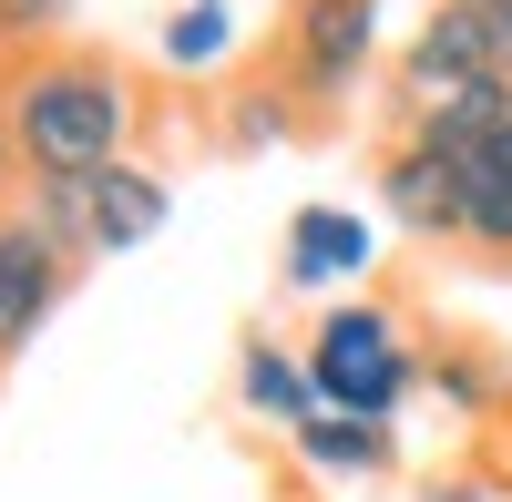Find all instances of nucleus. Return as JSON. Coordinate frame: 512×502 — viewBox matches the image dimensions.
<instances>
[{"mask_svg":"<svg viewBox=\"0 0 512 502\" xmlns=\"http://www.w3.org/2000/svg\"><path fill=\"white\" fill-rule=\"evenodd\" d=\"M0 113H11V154L41 185H93L103 164H123L134 82H123L113 62H31Z\"/></svg>","mask_w":512,"mask_h":502,"instance_id":"obj_1","label":"nucleus"},{"mask_svg":"<svg viewBox=\"0 0 512 502\" xmlns=\"http://www.w3.org/2000/svg\"><path fill=\"white\" fill-rule=\"evenodd\" d=\"M420 144H431L461 175V236H482L512 257V82H482L461 103L420 113Z\"/></svg>","mask_w":512,"mask_h":502,"instance_id":"obj_2","label":"nucleus"},{"mask_svg":"<svg viewBox=\"0 0 512 502\" xmlns=\"http://www.w3.org/2000/svg\"><path fill=\"white\" fill-rule=\"evenodd\" d=\"M369 31H379V0H297V41H287L297 93H349L369 72Z\"/></svg>","mask_w":512,"mask_h":502,"instance_id":"obj_3","label":"nucleus"},{"mask_svg":"<svg viewBox=\"0 0 512 502\" xmlns=\"http://www.w3.org/2000/svg\"><path fill=\"white\" fill-rule=\"evenodd\" d=\"M482 82H502V52H492V31L472 0H441L431 31L410 41V93L420 103H461V93H482Z\"/></svg>","mask_w":512,"mask_h":502,"instance_id":"obj_4","label":"nucleus"},{"mask_svg":"<svg viewBox=\"0 0 512 502\" xmlns=\"http://www.w3.org/2000/svg\"><path fill=\"white\" fill-rule=\"evenodd\" d=\"M164 216H175V195H164L154 175H134V164H103V175L82 185V246H103V257L164 236Z\"/></svg>","mask_w":512,"mask_h":502,"instance_id":"obj_5","label":"nucleus"},{"mask_svg":"<svg viewBox=\"0 0 512 502\" xmlns=\"http://www.w3.org/2000/svg\"><path fill=\"white\" fill-rule=\"evenodd\" d=\"M52 287H62V246L41 226H0V359L52 318Z\"/></svg>","mask_w":512,"mask_h":502,"instance_id":"obj_6","label":"nucleus"},{"mask_svg":"<svg viewBox=\"0 0 512 502\" xmlns=\"http://www.w3.org/2000/svg\"><path fill=\"white\" fill-rule=\"evenodd\" d=\"M379 236L369 216H349V205H308V216L287 226V287H338V277H369Z\"/></svg>","mask_w":512,"mask_h":502,"instance_id":"obj_7","label":"nucleus"},{"mask_svg":"<svg viewBox=\"0 0 512 502\" xmlns=\"http://www.w3.org/2000/svg\"><path fill=\"white\" fill-rule=\"evenodd\" d=\"M379 195L400 205V226H420V236H461V175H451L431 144H400L390 164H379Z\"/></svg>","mask_w":512,"mask_h":502,"instance_id":"obj_8","label":"nucleus"},{"mask_svg":"<svg viewBox=\"0 0 512 502\" xmlns=\"http://www.w3.org/2000/svg\"><path fill=\"white\" fill-rule=\"evenodd\" d=\"M297 462L349 482V472H390V421H349V410H318L308 431H297Z\"/></svg>","mask_w":512,"mask_h":502,"instance_id":"obj_9","label":"nucleus"},{"mask_svg":"<svg viewBox=\"0 0 512 502\" xmlns=\"http://www.w3.org/2000/svg\"><path fill=\"white\" fill-rule=\"evenodd\" d=\"M400 339H390V318L379 308H328V328H318V390H338V380H359V369H379Z\"/></svg>","mask_w":512,"mask_h":502,"instance_id":"obj_10","label":"nucleus"},{"mask_svg":"<svg viewBox=\"0 0 512 502\" xmlns=\"http://www.w3.org/2000/svg\"><path fill=\"white\" fill-rule=\"evenodd\" d=\"M246 410H267V421L308 431V421H318V369H297L287 349L256 339V349H246Z\"/></svg>","mask_w":512,"mask_h":502,"instance_id":"obj_11","label":"nucleus"},{"mask_svg":"<svg viewBox=\"0 0 512 502\" xmlns=\"http://www.w3.org/2000/svg\"><path fill=\"white\" fill-rule=\"evenodd\" d=\"M164 62H175V72L226 62V0H216V11H175V21H164Z\"/></svg>","mask_w":512,"mask_h":502,"instance_id":"obj_12","label":"nucleus"},{"mask_svg":"<svg viewBox=\"0 0 512 502\" xmlns=\"http://www.w3.org/2000/svg\"><path fill=\"white\" fill-rule=\"evenodd\" d=\"M267 134H287V103H246L236 113V144H267Z\"/></svg>","mask_w":512,"mask_h":502,"instance_id":"obj_13","label":"nucleus"},{"mask_svg":"<svg viewBox=\"0 0 512 502\" xmlns=\"http://www.w3.org/2000/svg\"><path fill=\"white\" fill-rule=\"evenodd\" d=\"M482 31H492V52H502V82H512V0H472Z\"/></svg>","mask_w":512,"mask_h":502,"instance_id":"obj_14","label":"nucleus"},{"mask_svg":"<svg viewBox=\"0 0 512 502\" xmlns=\"http://www.w3.org/2000/svg\"><path fill=\"white\" fill-rule=\"evenodd\" d=\"M0 164H11V113H0Z\"/></svg>","mask_w":512,"mask_h":502,"instance_id":"obj_15","label":"nucleus"},{"mask_svg":"<svg viewBox=\"0 0 512 502\" xmlns=\"http://www.w3.org/2000/svg\"><path fill=\"white\" fill-rule=\"evenodd\" d=\"M420 502H472V492H420Z\"/></svg>","mask_w":512,"mask_h":502,"instance_id":"obj_16","label":"nucleus"}]
</instances>
